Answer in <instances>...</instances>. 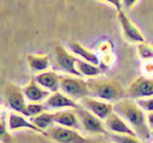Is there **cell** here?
<instances>
[{"instance_id":"obj_3","label":"cell","mask_w":153,"mask_h":143,"mask_svg":"<svg viewBox=\"0 0 153 143\" xmlns=\"http://www.w3.org/2000/svg\"><path fill=\"white\" fill-rule=\"evenodd\" d=\"M60 91L75 101H80L82 98L89 96L87 80L82 77L70 74H60Z\"/></svg>"},{"instance_id":"obj_14","label":"cell","mask_w":153,"mask_h":143,"mask_svg":"<svg viewBox=\"0 0 153 143\" xmlns=\"http://www.w3.org/2000/svg\"><path fill=\"white\" fill-rule=\"evenodd\" d=\"M23 92H25V96L30 102H42L46 101L51 96V92L45 89L44 87H41L35 80V78H32L23 87Z\"/></svg>"},{"instance_id":"obj_10","label":"cell","mask_w":153,"mask_h":143,"mask_svg":"<svg viewBox=\"0 0 153 143\" xmlns=\"http://www.w3.org/2000/svg\"><path fill=\"white\" fill-rule=\"evenodd\" d=\"M79 104L82 105L83 107L87 109L88 111L94 114L96 116L102 119L103 121L106 120L111 114L115 112L114 104L103 101V100H100V98H96V97H92V96H87V97L82 98L79 101Z\"/></svg>"},{"instance_id":"obj_24","label":"cell","mask_w":153,"mask_h":143,"mask_svg":"<svg viewBox=\"0 0 153 143\" xmlns=\"http://www.w3.org/2000/svg\"><path fill=\"white\" fill-rule=\"evenodd\" d=\"M137 104L144 110L146 112L153 111V97L149 98H143V100H137Z\"/></svg>"},{"instance_id":"obj_2","label":"cell","mask_w":153,"mask_h":143,"mask_svg":"<svg viewBox=\"0 0 153 143\" xmlns=\"http://www.w3.org/2000/svg\"><path fill=\"white\" fill-rule=\"evenodd\" d=\"M89 96L116 104L126 97V89L119 80L108 78H89L87 80Z\"/></svg>"},{"instance_id":"obj_28","label":"cell","mask_w":153,"mask_h":143,"mask_svg":"<svg viewBox=\"0 0 153 143\" xmlns=\"http://www.w3.org/2000/svg\"><path fill=\"white\" fill-rule=\"evenodd\" d=\"M98 143H114V142H108V141H101V142H98Z\"/></svg>"},{"instance_id":"obj_19","label":"cell","mask_w":153,"mask_h":143,"mask_svg":"<svg viewBox=\"0 0 153 143\" xmlns=\"http://www.w3.org/2000/svg\"><path fill=\"white\" fill-rule=\"evenodd\" d=\"M76 69H78L80 77H87V78H98L103 72L100 68L98 65L88 63V61H84L82 59L76 60Z\"/></svg>"},{"instance_id":"obj_7","label":"cell","mask_w":153,"mask_h":143,"mask_svg":"<svg viewBox=\"0 0 153 143\" xmlns=\"http://www.w3.org/2000/svg\"><path fill=\"white\" fill-rule=\"evenodd\" d=\"M153 97V78L137 77L126 88V98L143 100Z\"/></svg>"},{"instance_id":"obj_4","label":"cell","mask_w":153,"mask_h":143,"mask_svg":"<svg viewBox=\"0 0 153 143\" xmlns=\"http://www.w3.org/2000/svg\"><path fill=\"white\" fill-rule=\"evenodd\" d=\"M75 111L78 114L79 123H80V129L89 133V134H97V136H108L110 133L107 130L105 121L94 114L88 111L85 107H83L80 104L75 107Z\"/></svg>"},{"instance_id":"obj_25","label":"cell","mask_w":153,"mask_h":143,"mask_svg":"<svg viewBox=\"0 0 153 143\" xmlns=\"http://www.w3.org/2000/svg\"><path fill=\"white\" fill-rule=\"evenodd\" d=\"M98 1L107 3V4H110V5H112V7L117 10V13L121 12V10H124V9H123V1H121V0H98Z\"/></svg>"},{"instance_id":"obj_11","label":"cell","mask_w":153,"mask_h":143,"mask_svg":"<svg viewBox=\"0 0 153 143\" xmlns=\"http://www.w3.org/2000/svg\"><path fill=\"white\" fill-rule=\"evenodd\" d=\"M7 124H8L9 132H17V130H22V129H28V130L36 132V133H38V134H42V136L47 137V132L38 129L35 124L31 121V119H28L27 116H25L21 112H16V111L9 112Z\"/></svg>"},{"instance_id":"obj_27","label":"cell","mask_w":153,"mask_h":143,"mask_svg":"<svg viewBox=\"0 0 153 143\" xmlns=\"http://www.w3.org/2000/svg\"><path fill=\"white\" fill-rule=\"evenodd\" d=\"M147 123H148V127H149V129L152 132L153 130V111L147 112Z\"/></svg>"},{"instance_id":"obj_8","label":"cell","mask_w":153,"mask_h":143,"mask_svg":"<svg viewBox=\"0 0 153 143\" xmlns=\"http://www.w3.org/2000/svg\"><path fill=\"white\" fill-rule=\"evenodd\" d=\"M76 56L69 52L64 46L57 45L55 47V63L57 69L63 72V74H70L80 77L78 69H76Z\"/></svg>"},{"instance_id":"obj_23","label":"cell","mask_w":153,"mask_h":143,"mask_svg":"<svg viewBox=\"0 0 153 143\" xmlns=\"http://www.w3.org/2000/svg\"><path fill=\"white\" fill-rule=\"evenodd\" d=\"M110 141L114 143H144L138 136H129V134H108Z\"/></svg>"},{"instance_id":"obj_22","label":"cell","mask_w":153,"mask_h":143,"mask_svg":"<svg viewBox=\"0 0 153 143\" xmlns=\"http://www.w3.org/2000/svg\"><path fill=\"white\" fill-rule=\"evenodd\" d=\"M138 50V58L142 61H153V45L148 44V42H143L139 44L137 47Z\"/></svg>"},{"instance_id":"obj_16","label":"cell","mask_w":153,"mask_h":143,"mask_svg":"<svg viewBox=\"0 0 153 143\" xmlns=\"http://www.w3.org/2000/svg\"><path fill=\"white\" fill-rule=\"evenodd\" d=\"M56 125L71 128V129H80L79 118L75 109H65V110H59L54 112Z\"/></svg>"},{"instance_id":"obj_21","label":"cell","mask_w":153,"mask_h":143,"mask_svg":"<svg viewBox=\"0 0 153 143\" xmlns=\"http://www.w3.org/2000/svg\"><path fill=\"white\" fill-rule=\"evenodd\" d=\"M47 111V107L45 104L42 102H27L26 109L23 111V115L27 116L28 119H31L33 116H37L40 114Z\"/></svg>"},{"instance_id":"obj_1","label":"cell","mask_w":153,"mask_h":143,"mask_svg":"<svg viewBox=\"0 0 153 143\" xmlns=\"http://www.w3.org/2000/svg\"><path fill=\"white\" fill-rule=\"evenodd\" d=\"M115 112H117L126 120V123L133 128L137 136L142 141H148L151 138V129L147 123V114L143 109L137 104L135 100L124 98L121 101L114 104Z\"/></svg>"},{"instance_id":"obj_17","label":"cell","mask_w":153,"mask_h":143,"mask_svg":"<svg viewBox=\"0 0 153 143\" xmlns=\"http://www.w3.org/2000/svg\"><path fill=\"white\" fill-rule=\"evenodd\" d=\"M27 64L32 73L40 74L42 72L49 70L51 65V60H50V56L46 54H28Z\"/></svg>"},{"instance_id":"obj_9","label":"cell","mask_w":153,"mask_h":143,"mask_svg":"<svg viewBox=\"0 0 153 143\" xmlns=\"http://www.w3.org/2000/svg\"><path fill=\"white\" fill-rule=\"evenodd\" d=\"M4 98H5L7 105L12 109V111L23 114L27 105V98L23 92V88H19L13 83H7L4 87Z\"/></svg>"},{"instance_id":"obj_15","label":"cell","mask_w":153,"mask_h":143,"mask_svg":"<svg viewBox=\"0 0 153 143\" xmlns=\"http://www.w3.org/2000/svg\"><path fill=\"white\" fill-rule=\"evenodd\" d=\"M35 80L51 93L60 91V74L54 70H46L40 74H35Z\"/></svg>"},{"instance_id":"obj_5","label":"cell","mask_w":153,"mask_h":143,"mask_svg":"<svg viewBox=\"0 0 153 143\" xmlns=\"http://www.w3.org/2000/svg\"><path fill=\"white\" fill-rule=\"evenodd\" d=\"M47 138L56 143H88V139L83 137L76 129L54 125L47 130Z\"/></svg>"},{"instance_id":"obj_6","label":"cell","mask_w":153,"mask_h":143,"mask_svg":"<svg viewBox=\"0 0 153 143\" xmlns=\"http://www.w3.org/2000/svg\"><path fill=\"white\" fill-rule=\"evenodd\" d=\"M117 21L120 23L124 39H125L129 44L139 45V44L146 42V37L142 33L140 28L138 27L135 23H133V21L129 18V16L124 10L117 13Z\"/></svg>"},{"instance_id":"obj_20","label":"cell","mask_w":153,"mask_h":143,"mask_svg":"<svg viewBox=\"0 0 153 143\" xmlns=\"http://www.w3.org/2000/svg\"><path fill=\"white\" fill-rule=\"evenodd\" d=\"M31 121L35 124L38 129H41V130H44V132H47L51 127H54L55 124H56L55 123V115H54V112H49V111H45V112L40 114V115L31 118Z\"/></svg>"},{"instance_id":"obj_13","label":"cell","mask_w":153,"mask_h":143,"mask_svg":"<svg viewBox=\"0 0 153 143\" xmlns=\"http://www.w3.org/2000/svg\"><path fill=\"white\" fill-rule=\"evenodd\" d=\"M79 102L75 100L66 96L65 93L61 91H57L51 93V96L45 101V105L47 109H52V110H65V109H75L78 106Z\"/></svg>"},{"instance_id":"obj_12","label":"cell","mask_w":153,"mask_h":143,"mask_svg":"<svg viewBox=\"0 0 153 143\" xmlns=\"http://www.w3.org/2000/svg\"><path fill=\"white\" fill-rule=\"evenodd\" d=\"M110 134H129V136H137V133L133 130V128L126 123V120L123 116H120L117 112L111 114L106 120H105Z\"/></svg>"},{"instance_id":"obj_29","label":"cell","mask_w":153,"mask_h":143,"mask_svg":"<svg viewBox=\"0 0 153 143\" xmlns=\"http://www.w3.org/2000/svg\"><path fill=\"white\" fill-rule=\"evenodd\" d=\"M151 143H153V141H152V142H151Z\"/></svg>"},{"instance_id":"obj_18","label":"cell","mask_w":153,"mask_h":143,"mask_svg":"<svg viewBox=\"0 0 153 143\" xmlns=\"http://www.w3.org/2000/svg\"><path fill=\"white\" fill-rule=\"evenodd\" d=\"M69 47H70V51L74 55H78L84 61H88V63H92L96 65H100V63H101V59H100L97 52H94L89 47L82 45L80 42H70Z\"/></svg>"},{"instance_id":"obj_26","label":"cell","mask_w":153,"mask_h":143,"mask_svg":"<svg viewBox=\"0 0 153 143\" xmlns=\"http://www.w3.org/2000/svg\"><path fill=\"white\" fill-rule=\"evenodd\" d=\"M121 1H123V9L129 12L130 9H133L138 3H139V0H121Z\"/></svg>"}]
</instances>
